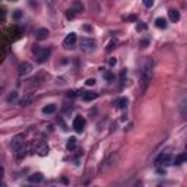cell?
Instances as JSON below:
<instances>
[{
  "mask_svg": "<svg viewBox=\"0 0 187 187\" xmlns=\"http://www.w3.org/2000/svg\"><path fill=\"white\" fill-rule=\"evenodd\" d=\"M152 66H153L152 60H146L145 65H143V67H142V70H140V82H142L140 92H143V91L146 89V86H148L151 78H152Z\"/></svg>",
  "mask_w": 187,
  "mask_h": 187,
  "instance_id": "6da1fadb",
  "label": "cell"
},
{
  "mask_svg": "<svg viewBox=\"0 0 187 187\" xmlns=\"http://www.w3.org/2000/svg\"><path fill=\"white\" fill-rule=\"evenodd\" d=\"M119 162V152H111L108 153L104 159H102L101 165H100V171L105 172V171H110L111 168H114Z\"/></svg>",
  "mask_w": 187,
  "mask_h": 187,
  "instance_id": "7a4b0ae2",
  "label": "cell"
},
{
  "mask_svg": "<svg viewBox=\"0 0 187 187\" xmlns=\"http://www.w3.org/2000/svg\"><path fill=\"white\" fill-rule=\"evenodd\" d=\"M97 47V43L92 40V38H82L81 40V48L86 53H91V51L95 50Z\"/></svg>",
  "mask_w": 187,
  "mask_h": 187,
  "instance_id": "3957f363",
  "label": "cell"
},
{
  "mask_svg": "<svg viewBox=\"0 0 187 187\" xmlns=\"http://www.w3.org/2000/svg\"><path fill=\"white\" fill-rule=\"evenodd\" d=\"M51 56V48H41L38 54H35V59H37V63H40V65H43V63H45L47 60H48V57Z\"/></svg>",
  "mask_w": 187,
  "mask_h": 187,
  "instance_id": "277c9868",
  "label": "cell"
},
{
  "mask_svg": "<svg viewBox=\"0 0 187 187\" xmlns=\"http://www.w3.org/2000/svg\"><path fill=\"white\" fill-rule=\"evenodd\" d=\"M171 164V155L170 153H161L158 158H156V161H155V165L156 167H167V165H170Z\"/></svg>",
  "mask_w": 187,
  "mask_h": 187,
  "instance_id": "5b68a950",
  "label": "cell"
},
{
  "mask_svg": "<svg viewBox=\"0 0 187 187\" xmlns=\"http://www.w3.org/2000/svg\"><path fill=\"white\" fill-rule=\"evenodd\" d=\"M63 45H65V48H69V50L75 48V45H76V34H75V32H70V34L65 38Z\"/></svg>",
  "mask_w": 187,
  "mask_h": 187,
  "instance_id": "8992f818",
  "label": "cell"
},
{
  "mask_svg": "<svg viewBox=\"0 0 187 187\" xmlns=\"http://www.w3.org/2000/svg\"><path fill=\"white\" fill-rule=\"evenodd\" d=\"M85 124H86V121L82 116H76L75 120H73V129H75L76 132H79V133L85 129Z\"/></svg>",
  "mask_w": 187,
  "mask_h": 187,
  "instance_id": "52a82bcc",
  "label": "cell"
},
{
  "mask_svg": "<svg viewBox=\"0 0 187 187\" xmlns=\"http://www.w3.org/2000/svg\"><path fill=\"white\" fill-rule=\"evenodd\" d=\"M48 145H47V142H40L38 143V146H37V153L40 155V156H45L47 153H48Z\"/></svg>",
  "mask_w": 187,
  "mask_h": 187,
  "instance_id": "ba28073f",
  "label": "cell"
},
{
  "mask_svg": "<svg viewBox=\"0 0 187 187\" xmlns=\"http://www.w3.org/2000/svg\"><path fill=\"white\" fill-rule=\"evenodd\" d=\"M31 70H32L31 63H28V62H23V63L19 66V75H21V76H23V75H28Z\"/></svg>",
  "mask_w": 187,
  "mask_h": 187,
  "instance_id": "9c48e42d",
  "label": "cell"
},
{
  "mask_svg": "<svg viewBox=\"0 0 187 187\" xmlns=\"http://www.w3.org/2000/svg\"><path fill=\"white\" fill-rule=\"evenodd\" d=\"M48 29L47 28H40L37 32H35V38L38 40V41H43V40H45L47 37H48Z\"/></svg>",
  "mask_w": 187,
  "mask_h": 187,
  "instance_id": "30bf717a",
  "label": "cell"
},
{
  "mask_svg": "<svg viewBox=\"0 0 187 187\" xmlns=\"http://www.w3.org/2000/svg\"><path fill=\"white\" fill-rule=\"evenodd\" d=\"M23 145V136L22 135H18V136H15L13 139H12V149L13 151H16L19 146H22Z\"/></svg>",
  "mask_w": 187,
  "mask_h": 187,
  "instance_id": "8fae6325",
  "label": "cell"
},
{
  "mask_svg": "<svg viewBox=\"0 0 187 187\" xmlns=\"http://www.w3.org/2000/svg\"><path fill=\"white\" fill-rule=\"evenodd\" d=\"M32 101H34V95H32V94H26V95L19 101V104H21L22 107H28V105H31Z\"/></svg>",
  "mask_w": 187,
  "mask_h": 187,
  "instance_id": "7c38bea8",
  "label": "cell"
},
{
  "mask_svg": "<svg viewBox=\"0 0 187 187\" xmlns=\"http://www.w3.org/2000/svg\"><path fill=\"white\" fill-rule=\"evenodd\" d=\"M31 183H41L43 180H44V175L41 174V172H34V174H31L29 175V178H28Z\"/></svg>",
  "mask_w": 187,
  "mask_h": 187,
  "instance_id": "4fadbf2b",
  "label": "cell"
},
{
  "mask_svg": "<svg viewBox=\"0 0 187 187\" xmlns=\"http://www.w3.org/2000/svg\"><path fill=\"white\" fill-rule=\"evenodd\" d=\"M25 155H26V148H25V145L19 146L16 151H15V156H16V159H22Z\"/></svg>",
  "mask_w": 187,
  "mask_h": 187,
  "instance_id": "5bb4252c",
  "label": "cell"
},
{
  "mask_svg": "<svg viewBox=\"0 0 187 187\" xmlns=\"http://www.w3.org/2000/svg\"><path fill=\"white\" fill-rule=\"evenodd\" d=\"M98 95L95 94V92H82V100L86 102H89V101H92V100H95Z\"/></svg>",
  "mask_w": 187,
  "mask_h": 187,
  "instance_id": "9a60e30c",
  "label": "cell"
},
{
  "mask_svg": "<svg viewBox=\"0 0 187 187\" xmlns=\"http://www.w3.org/2000/svg\"><path fill=\"white\" fill-rule=\"evenodd\" d=\"M45 78H47V75L41 72V73H38L37 76H34L32 79H29V82H31V84H40V82H43Z\"/></svg>",
  "mask_w": 187,
  "mask_h": 187,
  "instance_id": "2e32d148",
  "label": "cell"
},
{
  "mask_svg": "<svg viewBox=\"0 0 187 187\" xmlns=\"http://www.w3.org/2000/svg\"><path fill=\"white\" fill-rule=\"evenodd\" d=\"M155 25H156V28H159V29H165L167 28V19H164V18H158L156 21H155Z\"/></svg>",
  "mask_w": 187,
  "mask_h": 187,
  "instance_id": "e0dca14e",
  "label": "cell"
},
{
  "mask_svg": "<svg viewBox=\"0 0 187 187\" xmlns=\"http://www.w3.org/2000/svg\"><path fill=\"white\" fill-rule=\"evenodd\" d=\"M168 16H170L171 22H177V21H180V13H178V10L171 9L170 12H168Z\"/></svg>",
  "mask_w": 187,
  "mask_h": 187,
  "instance_id": "ac0fdd59",
  "label": "cell"
},
{
  "mask_svg": "<svg viewBox=\"0 0 187 187\" xmlns=\"http://www.w3.org/2000/svg\"><path fill=\"white\" fill-rule=\"evenodd\" d=\"M56 110H57V107L54 104H48V105H45L43 108V113L44 114H53V113H56Z\"/></svg>",
  "mask_w": 187,
  "mask_h": 187,
  "instance_id": "d6986e66",
  "label": "cell"
},
{
  "mask_svg": "<svg viewBox=\"0 0 187 187\" xmlns=\"http://www.w3.org/2000/svg\"><path fill=\"white\" fill-rule=\"evenodd\" d=\"M117 108H121V110H124L126 108V105H127V100L126 98H120V100H117V101L113 102Z\"/></svg>",
  "mask_w": 187,
  "mask_h": 187,
  "instance_id": "ffe728a7",
  "label": "cell"
},
{
  "mask_svg": "<svg viewBox=\"0 0 187 187\" xmlns=\"http://www.w3.org/2000/svg\"><path fill=\"white\" fill-rule=\"evenodd\" d=\"M186 161V153H180L175 159H174V165H181Z\"/></svg>",
  "mask_w": 187,
  "mask_h": 187,
  "instance_id": "44dd1931",
  "label": "cell"
},
{
  "mask_svg": "<svg viewBox=\"0 0 187 187\" xmlns=\"http://www.w3.org/2000/svg\"><path fill=\"white\" fill-rule=\"evenodd\" d=\"M116 45H117V40H111L108 44H107V47H105V51H113L114 48H116Z\"/></svg>",
  "mask_w": 187,
  "mask_h": 187,
  "instance_id": "7402d4cb",
  "label": "cell"
},
{
  "mask_svg": "<svg viewBox=\"0 0 187 187\" xmlns=\"http://www.w3.org/2000/svg\"><path fill=\"white\" fill-rule=\"evenodd\" d=\"M75 146H76V137H70V139L67 140V145H66V148L70 151V149H73Z\"/></svg>",
  "mask_w": 187,
  "mask_h": 187,
  "instance_id": "603a6c76",
  "label": "cell"
},
{
  "mask_svg": "<svg viewBox=\"0 0 187 187\" xmlns=\"http://www.w3.org/2000/svg\"><path fill=\"white\" fill-rule=\"evenodd\" d=\"M104 79L108 81V82H113V81H114V75H113L111 72H105V73H104Z\"/></svg>",
  "mask_w": 187,
  "mask_h": 187,
  "instance_id": "cb8c5ba5",
  "label": "cell"
},
{
  "mask_svg": "<svg viewBox=\"0 0 187 187\" xmlns=\"http://www.w3.org/2000/svg\"><path fill=\"white\" fill-rule=\"evenodd\" d=\"M18 100V92H12L9 97H7V102L10 104V102H15Z\"/></svg>",
  "mask_w": 187,
  "mask_h": 187,
  "instance_id": "d4e9b609",
  "label": "cell"
},
{
  "mask_svg": "<svg viewBox=\"0 0 187 187\" xmlns=\"http://www.w3.org/2000/svg\"><path fill=\"white\" fill-rule=\"evenodd\" d=\"M148 26H146V23H143V22H137V26H136V29L137 31H145Z\"/></svg>",
  "mask_w": 187,
  "mask_h": 187,
  "instance_id": "484cf974",
  "label": "cell"
},
{
  "mask_svg": "<svg viewBox=\"0 0 187 187\" xmlns=\"http://www.w3.org/2000/svg\"><path fill=\"white\" fill-rule=\"evenodd\" d=\"M73 7H75V9H78L79 12H82V10H84V6H82L81 3H78V1H76V3L73 4Z\"/></svg>",
  "mask_w": 187,
  "mask_h": 187,
  "instance_id": "4316f807",
  "label": "cell"
},
{
  "mask_svg": "<svg viewBox=\"0 0 187 187\" xmlns=\"http://www.w3.org/2000/svg\"><path fill=\"white\" fill-rule=\"evenodd\" d=\"M148 44H149V41H148V40H142V41L139 43V47H142V48H145V47H146Z\"/></svg>",
  "mask_w": 187,
  "mask_h": 187,
  "instance_id": "83f0119b",
  "label": "cell"
},
{
  "mask_svg": "<svg viewBox=\"0 0 187 187\" xmlns=\"http://www.w3.org/2000/svg\"><path fill=\"white\" fill-rule=\"evenodd\" d=\"M127 21H130V22H136V21H137V16H136V15H130V16L127 18Z\"/></svg>",
  "mask_w": 187,
  "mask_h": 187,
  "instance_id": "f1b7e54d",
  "label": "cell"
},
{
  "mask_svg": "<svg viewBox=\"0 0 187 187\" xmlns=\"http://www.w3.org/2000/svg\"><path fill=\"white\" fill-rule=\"evenodd\" d=\"M145 6H146V7H152V6H153V0H146V1H145Z\"/></svg>",
  "mask_w": 187,
  "mask_h": 187,
  "instance_id": "f546056e",
  "label": "cell"
},
{
  "mask_svg": "<svg viewBox=\"0 0 187 187\" xmlns=\"http://www.w3.org/2000/svg\"><path fill=\"white\" fill-rule=\"evenodd\" d=\"M86 85H88V86L95 85V79H88V81H86Z\"/></svg>",
  "mask_w": 187,
  "mask_h": 187,
  "instance_id": "4dcf8cb0",
  "label": "cell"
},
{
  "mask_svg": "<svg viewBox=\"0 0 187 187\" xmlns=\"http://www.w3.org/2000/svg\"><path fill=\"white\" fill-rule=\"evenodd\" d=\"M73 12H75L73 9H72V10H67V18H69V19H72V18H73Z\"/></svg>",
  "mask_w": 187,
  "mask_h": 187,
  "instance_id": "1f68e13d",
  "label": "cell"
},
{
  "mask_svg": "<svg viewBox=\"0 0 187 187\" xmlns=\"http://www.w3.org/2000/svg\"><path fill=\"white\" fill-rule=\"evenodd\" d=\"M108 65H110V66H114V65H116V59H111V60L108 62Z\"/></svg>",
  "mask_w": 187,
  "mask_h": 187,
  "instance_id": "d6a6232c",
  "label": "cell"
},
{
  "mask_svg": "<svg viewBox=\"0 0 187 187\" xmlns=\"http://www.w3.org/2000/svg\"><path fill=\"white\" fill-rule=\"evenodd\" d=\"M0 187H6V184H4L3 181H0Z\"/></svg>",
  "mask_w": 187,
  "mask_h": 187,
  "instance_id": "836d02e7",
  "label": "cell"
},
{
  "mask_svg": "<svg viewBox=\"0 0 187 187\" xmlns=\"http://www.w3.org/2000/svg\"><path fill=\"white\" fill-rule=\"evenodd\" d=\"M3 94V86H0V95Z\"/></svg>",
  "mask_w": 187,
  "mask_h": 187,
  "instance_id": "e575fe53",
  "label": "cell"
},
{
  "mask_svg": "<svg viewBox=\"0 0 187 187\" xmlns=\"http://www.w3.org/2000/svg\"><path fill=\"white\" fill-rule=\"evenodd\" d=\"M1 174H3V168L0 167V177H1Z\"/></svg>",
  "mask_w": 187,
  "mask_h": 187,
  "instance_id": "d590c367",
  "label": "cell"
},
{
  "mask_svg": "<svg viewBox=\"0 0 187 187\" xmlns=\"http://www.w3.org/2000/svg\"><path fill=\"white\" fill-rule=\"evenodd\" d=\"M137 187H142V186H137Z\"/></svg>",
  "mask_w": 187,
  "mask_h": 187,
  "instance_id": "8d00e7d4",
  "label": "cell"
}]
</instances>
